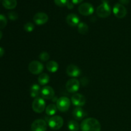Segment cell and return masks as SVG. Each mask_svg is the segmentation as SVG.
<instances>
[{"mask_svg":"<svg viewBox=\"0 0 131 131\" xmlns=\"http://www.w3.org/2000/svg\"><path fill=\"white\" fill-rule=\"evenodd\" d=\"M5 54V50L2 47H0V58L2 57Z\"/></svg>","mask_w":131,"mask_h":131,"instance_id":"32","label":"cell"},{"mask_svg":"<svg viewBox=\"0 0 131 131\" xmlns=\"http://www.w3.org/2000/svg\"><path fill=\"white\" fill-rule=\"evenodd\" d=\"M50 58V56L48 52H42V53L40 54L39 55V59L42 61H47Z\"/></svg>","mask_w":131,"mask_h":131,"instance_id":"26","label":"cell"},{"mask_svg":"<svg viewBox=\"0 0 131 131\" xmlns=\"http://www.w3.org/2000/svg\"><path fill=\"white\" fill-rule=\"evenodd\" d=\"M58 110L61 112H66L70 106V100L68 97H61L56 101Z\"/></svg>","mask_w":131,"mask_h":131,"instance_id":"4","label":"cell"},{"mask_svg":"<svg viewBox=\"0 0 131 131\" xmlns=\"http://www.w3.org/2000/svg\"><path fill=\"white\" fill-rule=\"evenodd\" d=\"M66 22L70 26H76L79 24V18L76 14H70L67 16Z\"/></svg>","mask_w":131,"mask_h":131,"instance_id":"15","label":"cell"},{"mask_svg":"<svg viewBox=\"0 0 131 131\" xmlns=\"http://www.w3.org/2000/svg\"><path fill=\"white\" fill-rule=\"evenodd\" d=\"M8 18L12 20H16L18 19V14L15 12H10L8 14Z\"/></svg>","mask_w":131,"mask_h":131,"instance_id":"28","label":"cell"},{"mask_svg":"<svg viewBox=\"0 0 131 131\" xmlns=\"http://www.w3.org/2000/svg\"><path fill=\"white\" fill-rule=\"evenodd\" d=\"M78 29L79 33L82 35H85L88 31V26L86 23H80L78 26Z\"/></svg>","mask_w":131,"mask_h":131,"instance_id":"22","label":"cell"},{"mask_svg":"<svg viewBox=\"0 0 131 131\" xmlns=\"http://www.w3.org/2000/svg\"><path fill=\"white\" fill-rule=\"evenodd\" d=\"M41 95L42 98L45 99H52L54 97V91L52 87L49 86H46L41 90Z\"/></svg>","mask_w":131,"mask_h":131,"instance_id":"14","label":"cell"},{"mask_svg":"<svg viewBox=\"0 0 131 131\" xmlns=\"http://www.w3.org/2000/svg\"><path fill=\"white\" fill-rule=\"evenodd\" d=\"M71 102L76 107H81L86 103V98L81 93H75L71 98Z\"/></svg>","mask_w":131,"mask_h":131,"instance_id":"11","label":"cell"},{"mask_svg":"<svg viewBox=\"0 0 131 131\" xmlns=\"http://www.w3.org/2000/svg\"><path fill=\"white\" fill-rule=\"evenodd\" d=\"M40 87L38 84H35L32 85V86L30 88V95L33 98H37L39 96L40 94H41Z\"/></svg>","mask_w":131,"mask_h":131,"instance_id":"18","label":"cell"},{"mask_svg":"<svg viewBox=\"0 0 131 131\" xmlns=\"http://www.w3.org/2000/svg\"><path fill=\"white\" fill-rule=\"evenodd\" d=\"M50 78L49 75L46 73L41 74L38 78V81L40 85H46L49 82Z\"/></svg>","mask_w":131,"mask_h":131,"instance_id":"20","label":"cell"},{"mask_svg":"<svg viewBox=\"0 0 131 131\" xmlns=\"http://www.w3.org/2000/svg\"><path fill=\"white\" fill-rule=\"evenodd\" d=\"M54 3L60 7L67 6L68 3L69 2V0H54Z\"/></svg>","mask_w":131,"mask_h":131,"instance_id":"27","label":"cell"},{"mask_svg":"<svg viewBox=\"0 0 131 131\" xmlns=\"http://www.w3.org/2000/svg\"><path fill=\"white\" fill-rule=\"evenodd\" d=\"M35 25L31 23H27L24 24V29L26 32H31L34 30Z\"/></svg>","mask_w":131,"mask_h":131,"instance_id":"25","label":"cell"},{"mask_svg":"<svg viewBox=\"0 0 131 131\" xmlns=\"http://www.w3.org/2000/svg\"><path fill=\"white\" fill-rule=\"evenodd\" d=\"M2 36H3V33H2V32H1V31H0V40H1V38H2Z\"/></svg>","mask_w":131,"mask_h":131,"instance_id":"33","label":"cell"},{"mask_svg":"<svg viewBox=\"0 0 131 131\" xmlns=\"http://www.w3.org/2000/svg\"><path fill=\"white\" fill-rule=\"evenodd\" d=\"M31 128L32 131H46L47 124L42 119H37L32 123Z\"/></svg>","mask_w":131,"mask_h":131,"instance_id":"10","label":"cell"},{"mask_svg":"<svg viewBox=\"0 0 131 131\" xmlns=\"http://www.w3.org/2000/svg\"><path fill=\"white\" fill-rule=\"evenodd\" d=\"M83 0H71L72 3L74 5H77V4H79L83 1Z\"/></svg>","mask_w":131,"mask_h":131,"instance_id":"30","label":"cell"},{"mask_svg":"<svg viewBox=\"0 0 131 131\" xmlns=\"http://www.w3.org/2000/svg\"><path fill=\"white\" fill-rule=\"evenodd\" d=\"M2 4L5 8L12 10L16 7L17 2V0H3Z\"/></svg>","mask_w":131,"mask_h":131,"instance_id":"19","label":"cell"},{"mask_svg":"<svg viewBox=\"0 0 131 131\" xmlns=\"http://www.w3.org/2000/svg\"><path fill=\"white\" fill-rule=\"evenodd\" d=\"M57 106L56 105L51 104L49 105L46 108V113L48 116H53L57 112Z\"/></svg>","mask_w":131,"mask_h":131,"instance_id":"21","label":"cell"},{"mask_svg":"<svg viewBox=\"0 0 131 131\" xmlns=\"http://www.w3.org/2000/svg\"><path fill=\"white\" fill-rule=\"evenodd\" d=\"M113 12L116 17L122 19L127 15V9L125 6L120 3H116L113 8Z\"/></svg>","mask_w":131,"mask_h":131,"instance_id":"9","label":"cell"},{"mask_svg":"<svg viewBox=\"0 0 131 131\" xmlns=\"http://www.w3.org/2000/svg\"><path fill=\"white\" fill-rule=\"evenodd\" d=\"M111 14V6L107 2H103L97 7V15L101 18H106Z\"/></svg>","mask_w":131,"mask_h":131,"instance_id":"2","label":"cell"},{"mask_svg":"<svg viewBox=\"0 0 131 131\" xmlns=\"http://www.w3.org/2000/svg\"><path fill=\"white\" fill-rule=\"evenodd\" d=\"M46 68L49 72L51 73H54L58 70L59 65L56 61H54V60H51L46 63Z\"/></svg>","mask_w":131,"mask_h":131,"instance_id":"17","label":"cell"},{"mask_svg":"<svg viewBox=\"0 0 131 131\" xmlns=\"http://www.w3.org/2000/svg\"><path fill=\"white\" fill-rule=\"evenodd\" d=\"M66 72L69 76L72 77V78H77L81 75V70L76 65L74 64H70L67 67Z\"/></svg>","mask_w":131,"mask_h":131,"instance_id":"13","label":"cell"},{"mask_svg":"<svg viewBox=\"0 0 131 131\" xmlns=\"http://www.w3.org/2000/svg\"><path fill=\"white\" fill-rule=\"evenodd\" d=\"M78 11L81 15L84 16H88L92 15L94 12V8L92 4L89 3H84L79 5Z\"/></svg>","mask_w":131,"mask_h":131,"instance_id":"8","label":"cell"},{"mask_svg":"<svg viewBox=\"0 0 131 131\" xmlns=\"http://www.w3.org/2000/svg\"><path fill=\"white\" fill-rule=\"evenodd\" d=\"M68 128L70 131H78L79 130V125L75 120H70L68 123Z\"/></svg>","mask_w":131,"mask_h":131,"instance_id":"23","label":"cell"},{"mask_svg":"<svg viewBox=\"0 0 131 131\" xmlns=\"http://www.w3.org/2000/svg\"><path fill=\"white\" fill-rule=\"evenodd\" d=\"M7 24L6 17L3 14H0V29H3Z\"/></svg>","mask_w":131,"mask_h":131,"instance_id":"24","label":"cell"},{"mask_svg":"<svg viewBox=\"0 0 131 131\" xmlns=\"http://www.w3.org/2000/svg\"><path fill=\"white\" fill-rule=\"evenodd\" d=\"M48 125L52 130H59L63 125V120L60 116H53L49 120Z\"/></svg>","mask_w":131,"mask_h":131,"instance_id":"3","label":"cell"},{"mask_svg":"<svg viewBox=\"0 0 131 131\" xmlns=\"http://www.w3.org/2000/svg\"><path fill=\"white\" fill-rule=\"evenodd\" d=\"M67 6L68 7V8L69 9H72L73 8H74V4L72 3H70V2H69L68 3L67 5Z\"/></svg>","mask_w":131,"mask_h":131,"instance_id":"31","label":"cell"},{"mask_svg":"<svg viewBox=\"0 0 131 131\" xmlns=\"http://www.w3.org/2000/svg\"><path fill=\"white\" fill-rule=\"evenodd\" d=\"M49 20L48 15L43 12H38L33 17V21L37 25L41 26L46 24Z\"/></svg>","mask_w":131,"mask_h":131,"instance_id":"12","label":"cell"},{"mask_svg":"<svg viewBox=\"0 0 131 131\" xmlns=\"http://www.w3.org/2000/svg\"><path fill=\"white\" fill-rule=\"evenodd\" d=\"M44 67L41 62L38 61H32L28 66V70L31 74L37 75L43 72Z\"/></svg>","mask_w":131,"mask_h":131,"instance_id":"6","label":"cell"},{"mask_svg":"<svg viewBox=\"0 0 131 131\" xmlns=\"http://www.w3.org/2000/svg\"><path fill=\"white\" fill-rule=\"evenodd\" d=\"M119 1L122 5H127L130 2V0H119Z\"/></svg>","mask_w":131,"mask_h":131,"instance_id":"29","label":"cell"},{"mask_svg":"<svg viewBox=\"0 0 131 131\" xmlns=\"http://www.w3.org/2000/svg\"><path fill=\"white\" fill-rule=\"evenodd\" d=\"M33 110L37 113H41L46 110V102L41 97L35 98L32 104Z\"/></svg>","mask_w":131,"mask_h":131,"instance_id":"5","label":"cell"},{"mask_svg":"<svg viewBox=\"0 0 131 131\" xmlns=\"http://www.w3.org/2000/svg\"><path fill=\"white\" fill-rule=\"evenodd\" d=\"M81 129L82 131H101V125L97 119L88 118L81 122Z\"/></svg>","mask_w":131,"mask_h":131,"instance_id":"1","label":"cell"},{"mask_svg":"<svg viewBox=\"0 0 131 131\" xmlns=\"http://www.w3.org/2000/svg\"><path fill=\"white\" fill-rule=\"evenodd\" d=\"M86 115V114L85 111L83 110V108H81V107H76L72 112L73 117L77 120H82L83 118L85 117Z\"/></svg>","mask_w":131,"mask_h":131,"instance_id":"16","label":"cell"},{"mask_svg":"<svg viewBox=\"0 0 131 131\" xmlns=\"http://www.w3.org/2000/svg\"><path fill=\"white\" fill-rule=\"evenodd\" d=\"M80 88V83L75 78L70 79L67 82L66 89L69 93H76Z\"/></svg>","mask_w":131,"mask_h":131,"instance_id":"7","label":"cell"}]
</instances>
